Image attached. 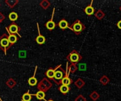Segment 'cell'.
Segmentation results:
<instances>
[{
    "instance_id": "1",
    "label": "cell",
    "mask_w": 121,
    "mask_h": 101,
    "mask_svg": "<svg viewBox=\"0 0 121 101\" xmlns=\"http://www.w3.org/2000/svg\"><path fill=\"white\" fill-rule=\"evenodd\" d=\"M71 30H72L76 35H79L85 29L86 26L80 21V20L77 19L69 27Z\"/></svg>"
},
{
    "instance_id": "2",
    "label": "cell",
    "mask_w": 121,
    "mask_h": 101,
    "mask_svg": "<svg viewBox=\"0 0 121 101\" xmlns=\"http://www.w3.org/2000/svg\"><path fill=\"white\" fill-rule=\"evenodd\" d=\"M67 59L68 61H69L71 63L77 64L79 61L82 60V56L81 54L76 50H73L71 53H69V55L67 56Z\"/></svg>"
},
{
    "instance_id": "3",
    "label": "cell",
    "mask_w": 121,
    "mask_h": 101,
    "mask_svg": "<svg viewBox=\"0 0 121 101\" xmlns=\"http://www.w3.org/2000/svg\"><path fill=\"white\" fill-rule=\"evenodd\" d=\"M70 74V72H69V65H68V63H67V68H66V72L65 73V77H63V79L61 81V84L62 85H66V86H69L70 84H72L73 81L71 78H69V75Z\"/></svg>"
},
{
    "instance_id": "4",
    "label": "cell",
    "mask_w": 121,
    "mask_h": 101,
    "mask_svg": "<svg viewBox=\"0 0 121 101\" xmlns=\"http://www.w3.org/2000/svg\"><path fill=\"white\" fill-rule=\"evenodd\" d=\"M93 2H94V1L92 0V1H91V4H90L89 5H88V6L84 8V13H85L87 15H94V14L95 13L96 10H95V8H94L93 7V6H92Z\"/></svg>"
},
{
    "instance_id": "5",
    "label": "cell",
    "mask_w": 121,
    "mask_h": 101,
    "mask_svg": "<svg viewBox=\"0 0 121 101\" xmlns=\"http://www.w3.org/2000/svg\"><path fill=\"white\" fill-rule=\"evenodd\" d=\"M64 70H62L61 68L60 70H56L55 71V77H54V79L55 81H59V84L61 82L62 79H63V77H65L64 76Z\"/></svg>"
},
{
    "instance_id": "6",
    "label": "cell",
    "mask_w": 121,
    "mask_h": 101,
    "mask_svg": "<svg viewBox=\"0 0 121 101\" xmlns=\"http://www.w3.org/2000/svg\"><path fill=\"white\" fill-rule=\"evenodd\" d=\"M54 11H55V8L53 9V13H52V15L51 19H50V20H48V21L46 22V24H45L46 27H47L49 30H54V29L55 28V27H56V24H55V22L53 21V16H54V13H55Z\"/></svg>"
},
{
    "instance_id": "7",
    "label": "cell",
    "mask_w": 121,
    "mask_h": 101,
    "mask_svg": "<svg viewBox=\"0 0 121 101\" xmlns=\"http://www.w3.org/2000/svg\"><path fill=\"white\" fill-rule=\"evenodd\" d=\"M58 27L62 30H65V29L67 28H69V22L65 20V19H62L57 24Z\"/></svg>"
},
{
    "instance_id": "8",
    "label": "cell",
    "mask_w": 121,
    "mask_h": 101,
    "mask_svg": "<svg viewBox=\"0 0 121 101\" xmlns=\"http://www.w3.org/2000/svg\"><path fill=\"white\" fill-rule=\"evenodd\" d=\"M74 85L77 88H78L79 89H81L82 88H83L85 85V82L81 79V78H79L77 79L75 82H74Z\"/></svg>"
},
{
    "instance_id": "9",
    "label": "cell",
    "mask_w": 121,
    "mask_h": 101,
    "mask_svg": "<svg viewBox=\"0 0 121 101\" xmlns=\"http://www.w3.org/2000/svg\"><path fill=\"white\" fill-rule=\"evenodd\" d=\"M94 15H95V17H96L99 20H101L105 17L106 14H105V13H104L101 9H99L97 11L95 12Z\"/></svg>"
},
{
    "instance_id": "10",
    "label": "cell",
    "mask_w": 121,
    "mask_h": 101,
    "mask_svg": "<svg viewBox=\"0 0 121 101\" xmlns=\"http://www.w3.org/2000/svg\"><path fill=\"white\" fill-rule=\"evenodd\" d=\"M59 90L63 94H67L69 91H70V87L69 86H66V85H61L59 87Z\"/></svg>"
},
{
    "instance_id": "11",
    "label": "cell",
    "mask_w": 121,
    "mask_h": 101,
    "mask_svg": "<svg viewBox=\"0 0 121 101\" xmlns=\"http://www.w3.org/2000/svg\"><path fill=\"white\" fill-rule=\"evenodd\" d=\"M99 82L103 86H106L110 82V79L106 75H104L101 77V79H99Z\"/></svg>"
},
{
    "instance_id": "12",
    "label": "cell",
    "mask_w": 121,
    "mask_h": 101,
    "mask_svg": "<svg viewBox=\"0 0 121 101\" xmlns=\"http://www.w3.org/2000/svg\"><path fill=\"white\" fill-rule=\"evenodd\" d=\"M38 32H39V35L36 38V42L38 44H43L45 42V37H43V35H41L40 34V30H39V28H38Z\"/></svg>"
},
{
    "instance_id": "13",
    "label": "cell",
    "mask_w": 121,
    "mask_h": 101,
    "mask_svg": "<svg viewBox=\"0 0 121 101\" xmlns=\"http://www.w3.org/2000/svg\"><path fill=\"white\" fill-rule=\"evenodd\" d=\"M55 71H56V69H55V70L49 69V70L46 72L45 75H46V76H47L49 79H54V77H55Z\"/></svg>"
},
{
    "instance_id": "14",
    "label": "cell",
    "mask_w": 121,
    "mask_h": 101,
    "mask_svg": "<svg viewBox=\"0 0 121 101\" xmlns=\"http://www.w3.org/2000/svg\"><path fill=\"white\" fill-rule=\"evenodd\" d=\"M89 97H90V98H91L93 101H96L99 98H100V95H99V94L97 93V91H94L89 95Z\"/></svg>"
},
{
    "instance_id": "15",
    "label": "cell",
    "mask_w": 121,
    "mask_h": 101,
    "mask_svg": "<svg viewBox=\"0 0 121 101\" xmlns=\"http://www.w3.org/2000/svg\"><path fill=\"white\" fill-rule=\"evenodd\" d=\"M78 70V67L77 66V64L71 63L69 66V72L70 73H75Z\"/></svg>"
},
{
    "instance_id": "16",
    "label": "cell",
    "mask_w": 121,
    "mask_h": 101,
    "mask_svg": "<svg viewBox=\"0 0 121 101\" xmlns=\"http://www.w3.org/2000/svg\"><path fill=\"white\" fill-rule=\"evenodd\" d=\"M35 96H36L37 99H38V100H43V99H45V92L43 91H38Z\"/></svg>"
},
{
    "instance_id": "17",
    "label": "cell",
    "mask_w": 121,
    "mask_h": 101,
    "mask_svg": "<svg viewBox=\"0 0 121 101\" xmlns=\"http://www.w3.org/2000/svg\"><path fill=\"white\" fill-rule=\"evenodd\" d=\"M18 27L17 25H11L9 26V31L13 33V34H15V33H18Z\"/></svg>"
},
{
    "instance_id": "18",
    "label": "cell",
    "mask_w": 121,
    "mask_h": 101,
    "mask_svg": "<svg viewBox=\"0 0 121 101\" xmlns=\"http://www.w3.org/2000/svg\"><path fill=\"white\" fill-rule=\"evenodd\" d=\"M0 44H1V46H3L4 48H6V47H7V46H9V41L8 39H6V38H3V39L1 40V41H0Z\"/></svg>"
},
{
    "instance_id": "19",
    "label": "cell",
    "mask_w": 121,
    "mask_h": 101,
    "mask_svg": "<svg viewBox=\"0 0 121 101\" xmlns=\"http://www.w3.org/2000/svg\"><path fill=\"white\" fill-rule=\"evenodd\" d=\"M8 40H9V43L14 44L17 41V37L14 34H9V37H8Z\"/></svg>"
},
{
    "instance_id": "20",
    "label": "cell",
    "mask_w": 121,
    "mask_h": 101,
    "mask_svg": "<svg viewBox=\"0 0 121 101\" xmlns=\"http://www.w3.org/2000/svg\"><path fill=\"white\" fill-rule=\"evenodd\" d=\"M37 82H38V81H37L36 78L35 77V74H34V76L32 77H30V78L28 79V84H29L30 86H35V85H36Z\"/></svg>"
},
{
    "instance_id": "21",
    "label": "cell",
    "mask_w": 121,
    "mask_h": 101,
    "mask_svg": "<svg viewBox=\"0 0 121 101\" xmlns=\"http://www.w3.org/2000/svg\"><path fill=\"white\" fill-rule=\"evenodd\" d=\"M33 95L32 94H30L28 92L26 93V94H24L23 95V97H22V99L23 101H30L31 100V96Z\"/></svg>"
},
{
    "instance_id": "22",
    "label": "cell",
    "mask_w": 121,
    "mask_h": 101,
    "mask_svg": "<svg viewBox=\"0 0 121 101\" xmlns=\"http://www.w3.org/2000/svg\"><path fill=\"white\" fill-rule=\"evenodd\" d=\"M9 19H10L11 21H15V20H16L17 18H18V15H17V13H16L15 12H12V13H11L9 15Z\"/></svg>"
},
{
    "instance_id": "23",
    "label": "cell",
    "mask_w": 121,
    "mask_h": 101,
    "mask_svg": "<svg viewBox=\"0 0 121 101\" xmlns=\"http://www.w3.org/2000/svg\"><path fill=\"white\" fill-rule=\"evenodd\" d=\"M86 63H80L78 66V70H79L80 71H85L86 70Z\"/></svg>"
},
{
    "instance_id": "24",
    "label": "cell",
    "mask_w": 121,
    "mask_h": 101,
    "mask_svg": "<svg viewBox=\"0 0 121 101\" xmlns=\"http://www.w3.org/2000/svg\"><path fill=\"white\" fill-rule=\"evenodd\" d=\"M74 101H86V98L83 95H79L74 99Z\"/></svg>"
},
{
    "instance_id": "25",
    "label": "cell",
    "mask_w": 121,
    "mask_h": 101,
    "mask_svg": "<svg viewBox=\"0 0 121 101\" xmlns=\"http://www.w3.org/2000/svg\"><path fill=\"white\" fill-rule=\"evenodd\" d=\"M116 25H117V27H118L120 30H121V20H119V21L117 22Z\"/></svg>"
},
{
    "instance_id": "26",
    "label": "cell",
    "mask_w": 121,
    "mask_h": 101,
    "mask_svg": "<svg viewBox=\"0 0 121 101\" xmlns=\"http://www.w3.org/2000/svg\"><path fill=\"white\" fill-rule=\"evenodd\" d=\"M119 9H120V11H121V6H120V8H119Z\"/></svg>"
},
{
    "instance_id": "27",
    "label": "cell",
    "mask_w": 121,
    "mask_h": 101,
    "mask_svg": "<svg viewBox=\"0 0 121 101\" xmlns=\"http://www.w3.org/2000/svg\"><path fill=\"white\" fill-rule=\"evenodd\" d=\"M52 101V100H49V101Z\"/></svg>"
}]
</instances>
